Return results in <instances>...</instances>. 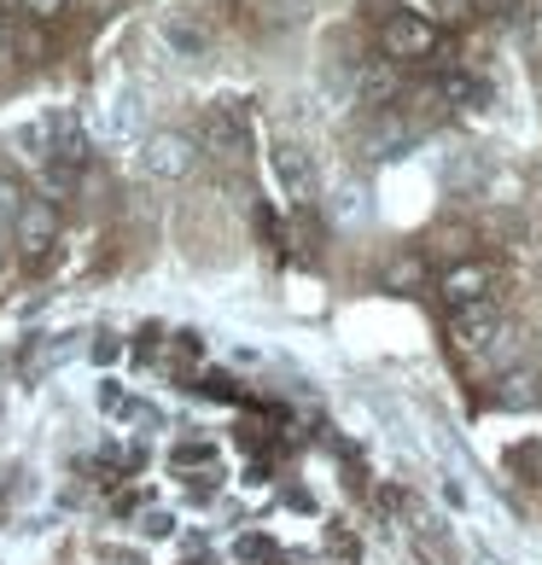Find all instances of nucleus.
<instances>
[{
  "label": "nucleus",
  "mask_w": 542,
  "mask_h": 565,
  "mask_svg": "<svg viewBox=\"0 0 542 565\" xmlns=\"http://www.w3.org/2000/svg\"><path fill=\"white\" fill-rule=\"evenodd\" d=\"M449 339H455V350H461L467 362H485V367H502L513 355V327H508V316H502V303H496V298L455 309V316H449Z\"/></svg>",
  "instance_id": "nucleus-1"
},
{
  "label": "nucleus",
  "mask_w": 542,
  "mask_h": 565,
  "mask_svg": "<svg viewBox=\"0 0 542 565\" xmlns=\"http://www.w3.org/2000/svg\"><path fill=\"white\" fill-rule=\"evenodd\" d=\"M380 47L391 65H403V58H426L437 47V30L426 24L421 12H408V7H385L380 12Z\"/></svg>",
  "instance_id": "nucleus-3"
},
{
  "label": "nucleus",
  "mask_w": 542,
  "mask_h": 565,
  "mask_svg": "<svg viewBox=\"0 0 542 565\" xmlns=\"http://www.w3.org/2000/svg\"><path fill=\"white\" fill-rule=\"evenodd\" d=\"M357 94H362V106L391 111V99L403 94V71L391 65V58H373V65H362V76H357Z\"/></svg>",
  "instance_id": "nucleus-7"
},
{
  "label": "nucleus",
  "mask_w": 542,
  "mask_h": 565,
  "mask_svg": "<svg viewBox=\"0 0 542 565\" xmlns=\"http://www.w3.org/2000/svg\"><path fill=\"white\" fill-rule=\"evenodd\" d=\"M268 7H280V12H291V18H298V12L309 7V0H268Z\"/></svg>",
  "instance_id": "nucleus-14"
},
{
  "label": "nucleus",
  "mask_w": 542,
  "mask_h": 565,
  "mask_svg": "<svg viewBox=\"0 0 542 565\" xmlns=\"http://www.w3.org/2000/svg\"><path fill=\"white\" fill-rule=\"evenodd\" d=\"M158 41H163L176 58H193V65H199V58L211 53V24H204L199 12H181V7H176V12L158 18Z\"/></svg>",
  "instance_id": "nucleus-5"
},
{
  "label": "nucleus",
  "mask_w": 542,
  "mask_h": 565,
  "mask_svg": "<svg viewBox=\"0 0 542 565\" xmlns=\"http://www.w3.org/2000/svg\"><path fill=\"white\" fill-rule=\"evenodd\" d=\"M88 7H111V0H88Z\"/></svg>",
  "instance_id": "nucleus-16"
},
{
  "label": "nucleus",
  "mask_w": 542,
  "mask_h": 565,
  "mask_svg": "<svg viewBox=\"0 0 542 565\" xmlns=\"http://www.w3.org/2000/svg\"><path fill=\"white\" fill-rule=\"evenodd\" d=\"M204 152H216V158H240V152H245V129H240V117L216 111L211 122H204Z\"/></svg>",
  "instance_id": "nucleus-9"
},
{
  "label": "nucleus",
  "mask_w": 542,
  "mask_h": 565,
  "mask_svg": "<svg viewBox=\"0 0 542 565\" xmlns=\"http://www.w3.org/2000/svg\"><path fill=\"white\" fill-rule=\"evenodd\" d=\"M0 47H7V18H0Z\"/></svg>",
  "instance_id": "nucleus-15"
},
{
  "label": "nucleus",
  "mask_w": 542,
  "mask_h": 565,
  "mask_svg": "<svg viewBox=\"0 0 542 565\" xmlns=\"http://www.w3.org/2000/svg\"><path fill=\"white\" fill-rule=\"evenodd\" d=\"M12 227H18V257H24L30 268H35L41 257H47L53 245H59V211H53L47 199H30L24 211L12 216Z\"/></svg>",
  "instance_id": "nucleus-4"
},
{
  "label": "nucleus",
  "mask_w": 542,
  "mask_h": 565,
  "mask_svg": "<svg viewBox=\"0 0 542 565\" xmlns=\"http://www.w3.org/2000/svg\"><path fill=\"white\" fill-rule=\"evenodd\" d=\"M140 170L152 175V181H187V175L199 170V140L181 135V129L146 135V146H140Z\"/></svg>",
  "instance_id": "nucleus-2"
},
{
  "label": "nucleus",
  "mask_w": 542,
  "mask_h": 565,
  "mask_svg": "<svg viewBox=\"0 0 542 565\" xmlns=\"http://www.w3.org/2000/svg\"><path fill=\"white\" fill-rule=\"evenodd\" d=\"M536 385H542L536 367H508V373H502V391H496V403H502V408H531V403H542Z\"/></svg>",
  "instance_id": "nucleus-10"
},
{
  "label": "nucleus",
  "mask_w": 542,
  "mask_h": 565,
  "mask_svg": "<svg viewBox=\"0 0 542 565\" xmlns=\"http://www.w3.org/2000/svg\"><path fill=\"white\" fill-rule=\"evenodd\" d=\"M508 467L525 478V484H542V444H519V449L508 455Z\"/></svg>",
  "instance_id": "nucleus-11"
},
{
  "label": "nucleus",
  "mask_w": 542,
  "mask_h": 565,
  "mask_svg": "<svg viewBox=\"0 0 542 565\" xmlns=\"http://www.w3.org/2000/svg\"><path fill=\"white\" fill-rule=\"evenodd\" d=\"M30 7V18H41V24H53L59 12H65V0H24Z\"/></svg>",
  "instance_id": "nucleus-12"
},
{
  "label": "nucleus",
  "mask_w": 542,
  "mask_h": 565,
  "mask_svg": "<svg viewBox=\"0 0 542 565\" xmlns=\"http://www.w3.org/2000/svg\"><path fill=\"white\" fill-rule=\"evenodd\" d=\"M444 298H449V309L485 303L490 298V275H485V268H455V275L444 280Z\"/></svg>",
  "instance_id": "nucleus-8"
},
{
  "label": "nucleus",
  "mask_w": 542,
  "mask_h": 565,
  "mask_svg": "<svg viewBox=\"0 0 542 565\" xmlns=\"http://www.w3.org/2000/svg\"><path fill=\"white\" fill-rule=\"evenodd\" d=\"M478 7H485V12H496V18H519V12L531 7V0H478Z\"/></svg>",
  "instance_id": "nucleus-13"
},
{
  "label": "nucleus",
  "mask_w": 542,
  "mask_h": 565,
  "mask_svg": "<svg viewBox=\"0 0 542 565\" xmlns=\"http://www.w3.org/2000/svg\"><path fill=\"white\" fill-rule=\"evenodd\" d=\"M268 158H275V175H280V186H286L291 199H309V193H316V163H309V152H304L298 140H280Z\"/></svg>",
  "instance_id": "nucleus-6"
},
{
  "label": "nucleus",
  "mask_w": 542,
  "mask_h": 565,
  "mask_svg": "<svg viewBox=\"0 0 542 565\" xmlns=\"http://www.w3.org/2000/svg\"><path fill=\"white\" fill-rule=\"evenodd\" d=\"M0 7H7V0H0Z\"/></svg>",
  "instance_id": "nucleus-17"
}]
</instances>
